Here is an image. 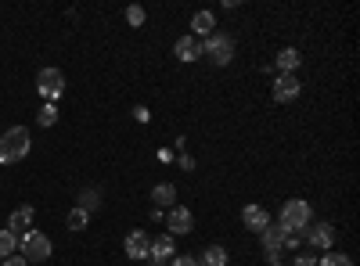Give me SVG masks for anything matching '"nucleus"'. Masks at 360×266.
<instances>
[{"label": "nucleus", "instance_id": "obj_1", "mask_svg": "<svg viewBox=\"0 0 360 266\" xmlns=\"http://www.w3.org/2000/svg\"><path fill=\"white\" fill-rule=\"evenodd\" d=\"M278 223H281L285 230L303 234V230L310 227V201H303V198H288V201H281Z\"/></svg>", "mask_w": 360, "mask_h": 266}, {"label": "nucleus", "instance_id": "obj_2", "mask_svg": "<svg viewBox=\"0 0 360 266\" xmlns=\"http://www.w3.org/2000/svg\"><path fill=\"white\" fill-rule=\"evenodd\" d=\"M29 147H33V140H29V130H25V126H11L4 137H0V162H18V159H25Z\"/></svg>", "mask_w": 360, "mask_h": 266}, {"label": "nucleus", "instance_id": "obj_3", "mask_svg": "<svg viewBox=\"0 0 360 266\" xmlns=\"http://www.w3.org/2000/svg\"><path fill=\"white\" fill-rule=\"evenodd\" d=\"M202 58H209L213 65H231L234 62V40L227 33H213L202 40Z\"/></svg>", "mask_w": 360, "mask_h": 266}, {"label": "nucleus", "instance_id": "obj_4", "mask_svg": "<svg viewBox=\"0 0 360 266\" xmlns=\"http://www.w3.org/2000/svg\"><path fill=\"white\" fill-rule=\"evenodd\" d=\"M18 245H22V259H25V262L51 259V238H47L44 230H25Z\"/></svg>", "mask_w": 360, "mask_h": 266}, {"label": "nucleus", "instance_id": "obj_5", "mask_svg": "<svg viewBox=\"0 0 360 266\" xmlns=\"http://www.w3.org/2000/svg\"><path fill=\"white\" fill-rule=\"evenodd\" d=\"M37 91H40V98H44L47 105H54L58 98L65 94V76H62V69H40V72H37Z\"/></svg>", "mask_w": 360, "mask_h": 266}, {"label": "nucleus", "instance_id": "obj_6", "mask_svg": "<svg viewBox=\"0 0 360 266\" xmlns=\"http://www.w3.org/2000/svg\"><path fill=\"white\" fill-rule=\"evenodd\" d=\"M166 230L173 234V238H184V234L195 230V213L184 209V205H173L169 216H166Z\"/></svg>", "mask_w": 360, "mask_h": 266}, {"label": "nucleus", "instance_id": "obj_7", "mask_svg": "<svg viewBox=\"0 0 360 266\" xmlns=\"http://www.w3.org/2000/svg\"><path fill=\"white\" fill-rule=\"evenodd\" d=\"M303 238L310 241V248H324V252H332V245H335V227H332V223H314V227H307V230H303Z\"/></svg>", "mask_w": 360, "mask_h": 266}, {"label": "nucleus", "instance_id": "obj_8", "mask_svg": "<svg viewBox=\"0 0 360 266\" xmlns=\"http://www.w3.org/2000/svg\"><path fill=\"white\" fill-rule=\"evenodd\" d=\"M176 255V241L173 234H159V238H152V245H148V259H152V266H162L166 259Z\"/></svg>", "mask_w": 360, "mask_h": 266}, {"label": "nucleus", "instance_id": "obj_9", "mask_svg": "<svg viewBox=\"0 0 360 266\" xmlns=\"http://www.w3.org/2000/svg\"><path fill=\"white\" fill-rule=\"evenodd\" d=\"M270 94H274L278 105H288V101H295L299 94H303V83H299L295 76H278V79H274V91H270Z\"/></svg>", "mask_w": 360, "mask_h": 266}, {"label": "nucleus", "instance_id": "obj_10", "mask_svg": "<svg viewBox=\"0 0 360 266\" xmlns=\"http://www.w3.org/2000/svg\"><path fill=\"white\" fill-rule=\"evenodd\" d=\"M173 54H176V62H198L202 58V40H195V36H180L176 44H173Z\"/></svg>", "mask_w": 360, "mask_h": 266}, {"label": "nucleus", "instance_id": "obj_11", "mask_svg": "<svg viewBox=\"0 0 360 266\" xmlns=\"http://www.w3.org/2000/svg\"><path fill=\"white\" fill-rule=\"evenodd\" d=\"M242 223H245L249 230L263 234V230L270 227V213L263 209V205H245V209H242Z\"/></svg>", "mask_w": 360, "mask_h": 266}, {"label": "nucleus", "instance_id": "obj_12", "mask_svg": "<svg viewBox=\"0 0 360 266\" xmlns=\"http://www.w3.org/2000/svg\"><path fill=\"white\" fill-rule=\"evenodd\" d=\"M148 245H152V238H148L144 230H130L127 241H123V248H127L130 259H148Z\"/></svg>", "mask_w": 360, "mask_h": 266}, {"label": "nucleus", "instance_id": "obj_13", "mask_svg": "<svg viewBox=\"0 0 360 266\" xmlns=\"http://www.w3.org/2000/svg\"><path fill=\"white\" fill-rule=\"evenodd\" d=\"M303 65V58H299V51L295 47H281L278 51V58H274V69L281 72V76H295V69Z\"/></svg>", "mask_w": 360, "mask_h": 266}, {"label": "nucleus", "instance_id": "obj_14", "mask_svg": "<svg viewBox=\"0 0 360 266\" xmlns=\"http://www.w3.org/2000/svg\"><path fill=\"white\" fill-rule=\"evenodd\" d=\"M33 216H37V209H33V205H22V209H15V213H11V220H8V230H11L15 238H18V234H25L29 227H33Z\"/></svg>", "mask_w": 360, "mask_h": 266}, {"label": "nucleus", "instance_id": "obj_15", "mask_svg": "<svg viewBox=\"0 0 360 266\" xmlns=\"http://www.w3.org/2000/svg\"><path fill=\"white\" fill-rule=\"evenodd\" d=\"M191 29H195V33H191L195 40H198V36H202V40H205V36H213V33H217V18H213V11H198V15L191 18Z\"/></svg>", "mask_w": 360, "mask_h": 266}, {"label": "nucleus", "instance_id": "obj_16", "mask_svg": "<svg viewBox=\"0 0 360 266\" xmlns=\"http://www.w3.org/2000/svg\"><path fill=\"white\" fill-rule=\"evenodd\" d=\"M285 238H288V230L281 227V223H270L263 234H259V241H263V248H285Z\"/></svg>", "mask_w": 360, "mask_h": 266}, {"label": "nucleus", "instance_id": "obj_17", "mask_svg": "<svg viewBox=\"0 0 360 266\" xmlns=\"http://www.w3.org/2000/svg\"><path fill=\"white\" fill-rule=\"evenodd\" d=\"M198 266H227V248L224 245H209L198 259Z\"/></svg>", "mask_w": 360, "mask_h": 266}, {"label": "nucleus", "instance_id": "obj_18", "mask_svg": "<svg viewBox=\"0 0 360 266\" xmlns=\"http://www.w3.org/2000/svg\"><path fill=\"white\" fill-rule=\"evenodd\" d=\"M152 201H155V209H173V201H176V187L173 184H159L155 191H152Z\"/></svg>", "mask_w": 360, "mask_h": 266}, {"label": "nucleus", "instance_id": "obj_19", "mask_svg": "<svg viewBox=\"0 0 360 266\" xmlns=\"http://www.w3.org/2000/svg\"><path fill=\"white\" fill-rule=\"evenodd\" d=\"M15 252H18V238H15L11 230H0V259H8Z\"/></svg>", "mask_w": 360, "mask_h": 266}, {"label": "nucleus", "instance_id": "obj_20", "mask_svg": "<svg viewBox=\"0 0 360 266\" xmlns=\"http://www.w3.org/2000/svg\"><path fill=\"white\" fill-rule=\"evenodd\" d=\"M317 266H353V259H349L346 252H324V255L317 259Z\"/></svg>", "mask_w": 360, "mask_h": 266}, {"label": "nucleus", "instance_id": "obj_21", "mask_svg": "<svg viewBox=\"0 0 360 266\" xmlns=\"http://www.w3.org/2000/svg\"><path fill=\"white\" fill-rule=\"evenodd\" d=\"M76 205H79V209H86V213H98V209H101L98 191H94V187H86V191L79 194V201H76Z\"/></svg>", "mask_w": 360, "mask_h": 266}, {"label": "nucleus", "instance_id": "obj_22", "mask_svg": "<svg viewBox=\"0 0 360 266\" xmlns=\"http://www.w3.org/2000/svg\"><path fill=\"white\" fill-rule=\"evenodd\" d=\"M90 223V213L86 209H79V205H76V209L69 213V230H83Z\"/></svg>", "mask_w": 360, "mask_h": 266}, {"label": "nucleus", "instance_id": "obj_23", "mask_svg": "<svg viewBox=\"0 0 360 266\" xmlns=\"http://www.w3.org/2000/svg\"><path fill=\"white\" fill-rule=\"evenodd\" d=\"M37 123H40V126H54V123H58V108H54V105H44L40 115H37Z\"/></svg>", "mask_w": 360, "mask_h": 266}, {"label": "nucleus", "instance_id": "obj_24", "mask_svg": "<svg viewBox=\"0 0 360 266\" xmlns=\"http://www.w3.org/2000/svg\"><path fill=\"white\" fill-rule=\"evenodd\" d=\"M144 18H148V15H144V8H137V4H134V8H127V22H130L134 29H141V25H144Z\"/></svg>", "mask_w": 360, "mask_h": 266}, {"label": "nucleus", "instance_id": "obj_25", "mask_svg": "<svg viewBox=\"0 0 360 266\" xmlns=\"http://www.w3.org/2000/svg\"><path fill=\"white\" fill-rule=\"evenodd\" d=\"M263 255H266L270 266H281L285 262V248H263Z\"/></svg>", "mask_w": 360, "mask_h": 266}, {"label": "nucleus", "instance_id": "obj_26", "mask_svg": "<svg viewBox=\"0 0 360 266\" xmlns=\"http://www.w3.org/2000/svg\"><path fill=\"white\" fill-rule=\"evenodd\" d=\"M169 266H198V259H195V255H173Z\"/></svg>", "mask_w": 360, "mask_h": 266}, {"label": "nucleus", "instance_id": "obj_27", "mask_svg": "<svg viewBox=\"0 0 360 266\" xmlns=\"http://www.w3.org/2000/svg\"><path fill=\"white\" fill-rule=\"evenodd\" d=\"M295 266H317V259H314L310 252H299V255H295Z\"/></svg>", "mask_w": 360, "mask_h": 266}, {"label": "nucleus", "instance_id": "obj_28", "mask_svg": "<svg viewBox=\"0 0 360 266\" xmlns=\"http://www.w3.org/2000/svg\"><path fill=\"white\" fill-rule=\"evenodd\" d=\"M4 266H29V262H25L18 252H15V255H8V259H4Z\"/></svg>", "mask_w": 360, "mask_h": 266}]
</instances>
